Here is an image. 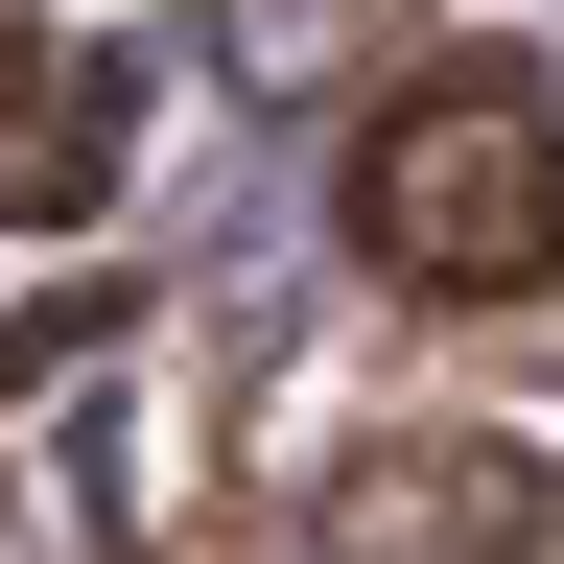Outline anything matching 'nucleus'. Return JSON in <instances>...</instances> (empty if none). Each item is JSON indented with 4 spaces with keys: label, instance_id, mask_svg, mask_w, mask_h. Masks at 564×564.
I'll return each instance as SVG.
<instances>
[{
    "label": "nucleus",
    "instance_id": "1",
    "mask_svg": "<svg viewBox=\"0 0 564 564\" xmlns=\"http://www.w3.org/2000/svg\"><path fill=\"white\" fill-rule=\"evenodd\" d=\"M329 212H352L377 282H423V306H564V95L518 47H423L400 95L352 118Z\"/></svg>",
    "mask_w": 564,
    "mask_h": 564
},
{
    "label": "nucleus",
    "instance_id": "2",
    "mask_svg": "<svg viewBox=\"0 0 564 564\" xmlns=\"http://www.w3.org/2000/svg\"><path fill=\"white\" fill-rule=\"evenodd\" d=\"M564 541V470L518 447V423H377L352 470H306L259 541H212V564H541Z\"/></svg>",
    "mask_w": 564,
    "mask_h": 564
},
{
    "label": "nucleus",
    "instance_id": "3",
    "mask_svg": "<svg viewBox=\"0 0 564 564\" xmlns=\"http://www.w3.org/2000/svg\"><path fill=\"white\" fill-rule=\"evenodd\" d=\"M70 212H118V70L0 24V236H70Z\"/></svg>",
    "mask_w": 564,
    "mask_h": 564
}]
</instances>
